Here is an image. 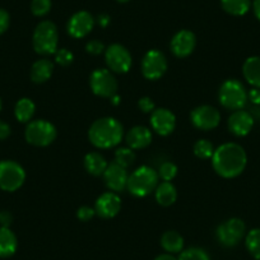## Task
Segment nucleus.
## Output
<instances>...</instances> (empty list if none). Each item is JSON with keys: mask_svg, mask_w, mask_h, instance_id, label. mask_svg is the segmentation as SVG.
Masks as SVG:
<instances>
[{"mask_svg": "<svg viewBox=\"0 0 260 260\" xmlns=\"http://www.w3.org/2000/svg\"><path fill=\"white\" fill-rule=\"evenodd\" d=\"M86 51L91 55H100L105 51V45L99 40H92V41L87 42Z\"/></svg>", "mask_w": 260, "mask_h": 260, "instance_id": "obj_35", "label": "nucleus"}, {"mask_svg": "<svg viewBox=\"0 0 260 260\" xmlns=\"http://www.w3.org/2000/svg\"><path fill=\"white\" fill-rule=\"evenodd\" d=\"M34 49L42 56H49L56 52L59 44V32L51 21H42L36 26L32 37Z\"/></svg>", "mask_w": 260, "mask_h": 260, "instance_id": "obj_4", "label": "nucleus"}, {"mask_svg": "<svg viewBox=\"0 0 260 260\" xmlns=\"http://www.w3.org/2000/svg\"><path fill=\"white\" fill-rule=\"evenodd\" d=\"M116 2H119V3H127L130 0H116Z\"/></svg>", "mask_w": 260, "mask_h": 260, "instance_id": "obj_47", "label": "nucleus"}, {"mask_svg": "<svg viewBox=\"0 0 260 260\" xmlns=\"http://www.w3.org/2000/svg\"><path fill=\"white\" fill-rule=\"evenodd\" d=\"M0 110H2V100H0Z\"/></svg>", "mask_w": 260, "mask_h": 260, "instance_id": "obj_48", "label": "nucleus"}, {"mask_svg": "<svg viewBox=\"0 0 260 260\" xmlns=\"http://www.w3.org/2000/svg\"><path fill=\"white\" fill-rule=\"evenodd\" d=\"M115 162L121 165L122 167L127 169V167L133 166L136 162V153L132 148L129 147H121L115 151Z\"/></svg>", "mask_w": 260, "mask_h": 260, "instance_id": "obj_29", "label": "nucleus"}, {"mask_svg": "<svg viewBox=\"0 0 260 260\" xmlns=\"http://www.w3.org/2000/svg\"><path fill=\"white\" fill-rule=\"evenodd\" d=\"M107 161L99 152H89L84 157V169L93 176H101L107 169Z\"/></svg>", "mask_w": 260, "mask_h": 260, "instance_id": "obj_24", "label": "nucleus"}, {"mask_svg": "<svg viewBox=\"0 0 260 260\" xmlns=\"http://www.w3.org/2000/svg\"><path fill=\"white\" fill-rule=\"evenodd\" d=\"M247 165L245 149L237 143H224L216 148L212 156V166L219 176L234 179L244 172Z\"/></svg>", "mask_w": 260, "mask_h": 260, "instance_id": "obj_1", "label": "nucleus"}, {"mask_svg": "<svg viewBox=\"0 0 260 260\" xmlns=\"http://www.w3.org/2000/svg\"><path fill=\"white\" fill-rule=\"evenodd\" d=\"M9 23H11L9 13L4 9H0V35H3L8 29Z\"/></svg>", "mask_w": 260, "mask_h": 260, "instance_id": "obj_38", "label": "nucleus"}, {"mask_svg": "<svg viewBox=\"0 0 260 260\" xmlns=\"http://www.w3.org/2000/svg\"><path fill=\"white\" fill-rule=\"evenodd\" d=\"M247 100L255 106H260V88H251L247 92Z\"/></svg>", "mask_w": 260, "mask_h": 260, "instance_id": "obj_39", "label": "nucleus"}, {"mask_svg": "<svg viewBox=\"0 0 260 260\" xmlns=\"http://www.w3.org/2000/svg\"><path fill=\"white\" fill-rule=\"evenodd\" d=\"M167 71V59L164 52L149 50L142 60V74L148 81H157Z\"/></svg>", "mask_w": 260, "mask_h": 260, "instance_id": "obj_11", "label": "nucleus"}, {"mask_svg": "<svg viewBox=\"0 0 260 260\" xmlns=\"http://www.w3.org/2000/svg\"><path fill=\"white\" fill-rule=\"evenodd\" d=\"M31 11L36 17L46 16L51 11V0H32Z\"/></svg>", "mask_w": 260, "mask_h": 260, "instance_id": "obj_33", "label": "nucleus"}, {"mask_svg": "<svg viewBox=\"0 0 260 260\" xmlns=\"http://www.w3.org/2000/svg\"><path fill=\"white\" fill-rule=\"evenodd\" d=\"M120 209H121V199L114 191H107L100 195L94 204L96 214L105 219L114 218L115 216H117Z\"/></svg>", "mask_w": 260, "mask_h": 260, "instance_id": "obj_15", "label": "nucleus"}, {"mask_svg": "<svg viewBox=\"0 0 260 260\" xmlns=\"http://www.w3.org/2000/svg\"><path fill=\"white\" fill-rule=\"evenodd\" d=\"M154 260H177V259L175 256H172L171 254H161L158 255Z\"/></svg>", "mask_w": 260, "mask_h": 260, "instance_id": "obj_44", "label": "nucleus"}, {"mask_svg": "<svg viewBox=\"0 0 260 260\" xmlns=\"http://www.w3.org/2000/svg\"><path fill=\"white\" fill-rule=\"evenodd\" d=\"M18 241L9 227H0V257H9L16 252Z\"/></svg>", "mask_w": 260, "mask_h": 260, "instance_id": "obj_23", "label": "nucleus"}, {"mask_svg": "<svg viewBox=\"0 0 260 260\" xmlns=\"http://www.w3.org/2000/svg\"><path fill=\"white\" fill-rule=\"evenodd\" d=\"M36 106L31 99H21L14 107V115L21 122H29L34 117Z\"/></svg>", "mask_w": 260, "mask_h": 260, "instance_id": "obj_27", "label": "nucleus"}, {"mask_svg": "<svg viewBox=\"0 0 260 260\" xmlns=\"http://www.w3.org/2000/svg\"><path fill=\"white\" fill-rule=\"evenodd\" d=\"M57 132L52 122L44 119L31 120L24 132L26 141L36 147H47L56 139Z\"/></svg>", "mask_w": 260, "mask_h": 260, "instance_id": "obj_6", "label": "nucleus"}, {"mask_svg": "<svg viewBox=\"0 0 260 260\" xmlns=\"http://www.w3.org/2000/svg\"><path fill=\"white\" fill-rule=\"evenodd\" d=\"M54 73V62L49 59H40L34 62L31 68V79L37 84L45 83Z\"/></svg>", "mask_w": 260, "mask_h": 260, "instance_id": "obj_20", "label": "nucleus"}, {"mask_svg": "<svg viewBox=\"0 0 260 260\" xmlns=\"http://www.w3.org/2000/svg\"><path fill=\"white\" fill-rule=\"evenodd\" d=\"M171 51L176 57L184 59L192 54L197 46V37L191 31L181 29L171 40Z\"/></svg>", "mask_w": 260, "mask_h": 260, "instance_id": "obj_17", "label": "nucleus"}, {"mask_svg": "<svg viewBox=\"0 0 260 260\" xmlns=\"http://www.w3.org/2000/svg\"><path fill=\"white\" fill-rule=\"evenodd\" d=\"M246 226L240 218H230L217 227V240L226 247H234L244 239Z\"/></svg>", "mask_w": 260, "mask_h": 260, "instance_id": "obj_10", "label": "nucleus"}, {"mask_svg": "<svg viewBox=\"0 0 260 260\" xmlns=\"http://www.w3.org/2000/svg\"><path fill=\"white\" fill-rule=\"evenodd\" d=\"M250 114L252 115V117H254V120H255V119L260 120V106H256V107H255V109L252 110V111L250 112Z\"/></svg>", "mask_w": 260, "mask_h": 260, "instance_id": "obj_45", "label": "nucleus"}, {"mask_svg": "<svg viewBox=\"0 0 260 260\" xmlns=\"http://www.w3.org/2000/svg\"><path fill=\"white\" fill-rule=\"evenodd\" d=\"M110 101H111L112 105H115V106H116V105H119L120 102H121V99H120V97L117 96V93H116L115 96H112L111 99H110Z\"/></svg>", "mask_w": 260, "mask_h": 260, "instance_id": "obj_46", "label": "nucleus"}, {"mask_svg": "<svg viewBox=\"0 0 260 260\" xmlns=\"http://www.w3.org/2000/svg\"><path fill=\"white\" fill-rule=\"evenodd\" d=\"M219 104L227 110H242L247 102V91L237 79H227L218 91Z\"/></svg>", "mask_w": 260, "mask_h": 260, "instance_id": "obj_5", "label": "nucleus"}, {"mask_svg": "<svg viewBox=\"0 0 260 260\" xmlns=\"http://www.w3.org/2000/svg\"><path fill=\"white\" fill-rule=\"evenodd\" d=\"M214 151H216V148H214L213 143L208 139H199L194 144V154L201 159L212 158Z\"/></svg>", "mask_w": 260, "mask_h": 260, "instance_id": "obj_30", "label": "nucleus"}, {"mask_svg": "<svg viewBox=\"0 0 260 260\" xmlns=\"http://www.w3.org/2000/svg\"><path fill=\"white\" fill-rule=\"evenodd\" d=\"M26 172L17 162L6 159L0 162V189L6 191H16L23 185Z\"/></svg>", "mask_w": 260, "mask_h": 260, "instance_id": "obj_9", "label": "nucleus"}, {"mask_svg": "<svg viewBox=\"0 0 260 260\" xmlns=\"http://www.w3.org/2000/svg\"><path fill=\"white\" fill-rule=\"evenodd\" d=\"M124 127L115 117H101L92 122L88 130L89 142L99 149H110L120 144Z\"/></svg>", "mask_w": 260, "mask_h": 260, "instance_id": "obj_2", "label": "nucleus"}, {"mask_svg": "<svg viewBox=\"0 0 260 260\" xmlns=\"http://www.w3.org/2000/svg\"><path fill=\"white\" fill-rule=\"evenodd\" d=\"M138 106L146 114H152L156 110V105H154V101L151 97H142L138 101Z\"/></svg>", "mask_w": 260, "mask_h": 260, "instance_id": "obj_37", "label": "nucleus"}, {"mask_svg": "<svg viewBox=\"0 0 260 260\" xmlns=\"http://www.w3.org/2000/svg\"><path fill=\"white\" fill-rule=\"evenodd\" d=\"M254 117L249 111L245 110H236L232 112L227 121L229 130L234 136L236 137H245L251 132L254 126Z\"/></svg>", "mask_w": 260, "mask_h": 260, "instance_id": "obj_18", "label": "nucleus"}, {"mask_svg": "<svg viewBox=\"0 0 260 260\" xmlns=\"http://www.w3.org/2000/svg\"><path fill=\"white\" fill-rule=\"evenodd\" d=\"M94 27V18L89 12L81 11L74 13L68 22V34L73 39H83Z\"/></svg>", "mask_w": 260, "mask_h": 260, "instance_id": "obj_14", "label": "nucleus"}, {"mask_svg": "<svg viewBox=\"0 0 260 260\" xmlns=\"http://www.w3.org/2000/svg\"><path fill=\"white\" fill-rule=\"evenodd\" d=\"M104 180L106 186L109 187L111 191L117 192L122 191L126 189L127 180H129V174H127V169L122 167L121 165L116 164L115 161L110 162L107 165V169L104 172Z\"/></svg>", "mask_w": 260, "mask_h": 260, "instance_id": "obj_13", "label": "nucleus"}, {"mask_svg": "<svg viewBox=\"0 0 260 260\" xmlns=\"http://www.w3.org/2000/svg\"><path fill=\"white\" fill-rule=\"evenodd\" d=\"M151 126L158 136L167 137L176 127V116L169 109H156L151 114Z\"/></svg>", "mask_w": 260, "mask_h": 260, "instance_id": "obj_16", "label": "nucleus"}, {"mask_svg": "<svg viewBox=\"0 0 260 260\" xmlns=\"http://www.w3.org/2000/svg\"><path fill=\"white\" fill-rule=\"evenodd\" d=\"M190 120L197 129L208 132V130H213L218 126L221 122V114L216 107L209 106V105H202L192 110L190 114Z\"/></svg>", "mask_w": 260, "mask_h": 260, "instance_id": "obj_12", "label": "nucleus"}, {"mask_svg": "<svg viewBox=\"0 0 260 260\" xmlns=\"http://www.w3.org/2000/svg\"><path fill=\"white\" fill-rule=\"evenodd\" d=\"M252 9H254L255 17L260 21V0H254V3H252Z\"/></svg>", "mask_w": 260, "mask_h": 260, "instance_id": "obj_43", "label": "nucleus"}, {"mask_svg": "<svg viewBox=\"0 0 260 260\" xmlns=\"http://www.w3.org/2000/svg\"><path fill=\"white\" fill-rule=\"evenodd\" d=\"M221 6L226 13L235 17H241L250 11L251 0H221Z\"/></svg>", "mask_w": 260, "mask_h": 260, "instance_id": "obj_26", "label": "nucleus"}, {"mask_svg": "<svg viewBox=\"0 0 260 260\" xmlns=\"http://www.w3.org/2000/svg\"><path fill=\"white\" fill-rule=\"evenodd\" d=\"M177 175V166L174 162H165L159 166L158 176L164 181H172Z\"/></svg>", "mask_w": 260, "mask_h": 260, "instance_id": "obj_32", "label": "nucleus"}, {"mask_svg": "<svg viewBox=\"0 0 260 260\" xmlns=\"http://www.w3.org/2000/svg\"><path fill=\"white\" fill-rule=\"evenodd\" d=\"M161 245L169 254H176L184 249V239L176 231H166L161 237Z\"/></svg>", "mask_w": 260, "mask_h": 260, "instance_id": "obj_25", "label": "nucleus"}, {"mask_svg": "<svg viewBox=\"0 0 260 260\" xmlns=\"http://www.w3.org/2000/svg\"><path fill=\"white\" fill-rule=\"evenodd\" d=\"M105 61L109 71L117 74L127 73L133 64L129 50L120 44H112L105 50Z\"/></svg>", "mask_w": 260, "mask_h": 260, "instance_id": "obj_8", "label": "nucleus"}, {"mask_svg": "<svg viewBox=\"0 0 260 260\" xmlns=\"http://www.w3.org/2000/svg\"><path fill=\"white\" fill-rule=\"evenodd\" d=\"M125 141L129 148L144 149L152 143V132L147 126L137 125L127 132Z\"/></svg>", "mask_w": 260, "mask_h": 260, "instance_id": "obj_19", "label": "nucleus"}, {"mask_svg": "<svg viewBox=\"0 0 260 260\" xmlns=\"http://www.w3.org/2000/svg\"><path fill=\"white\" fill-rule=\"evenodd\" d=\"M89 87L96 96L102 99H111L117 93L119 84L111 71L99 68L94 69L89 76Z\"/></svg>", "mask_w": 260, "mask_h": 260, "instance_id": "obj_7", "label": "nucleus"}, {"mask_svg": "<svg viewBox=\"0 0 260 260\" xmlns=\"http://www.w3.org/2000/svg\"><path fill=\"white\" fill-rule=\"evenodd\" d=\"M158 172L149 166H141L129 175L126 189L130 194L138 198H144L154 191L158 185Z\"/></svg>", "mask_w": 260, "mask_h": 260, "instance_id": "obj_3", "label": "nucleus"}, {"mask_svg": "<svg viewBox=\"0 0 260 260\" xmlns=\"http://www.w3.org/2000/svg\"><path fill=\"white\" fill-rule=\"evenodd\" d=\"M55 62L59 64L60 67H69L73 62L74 55L73 52L69 51L68 49H57L55 52Z\"/></svg>", "mask_w": 260, "mask_h": 260, "instance_id": "obj_34", "label": "nucleus"}, {"mask_svg": "<svg viewBox=\"0 0 260 260\" xmlns=\"http://www.w3.org/2000/svg\"><path fill=\"white\" fill-rule=\"evenodd\" d=\"M97 21H99V24L101 27H107L110 24V21H111V19H110V17L107 16V14H101V16H99V19H97Z\"/></svg>", "mask_w": 260, "mask_h": 260, "instance_id": "obj_42", "label": "nucleus"}, {"mask_svg": "<svg viewBox=\"0 0 260 260\" xmlns=\"http://www.w3.org/2000/svg\"><path fill=\"white\" fill-rule=\"evenodd\" d=\"M12 222H13V217H12V214L9 212H0V224H2V227H9L12 224Z\"/></svg>", "mask_w": 260, "mask_h": 260, "instance_id": "obj_40", "label": "nucleus"}, {"mask_svg": "<svg viewBox=\"0 0 260 260\" xmlns=\"http://www.w3.org/2000/svg\"><path fill=\"white\" fill-rule=\"evenodd\" d=\"M11 136V126L7 122L0 121V141H4Z\"/></svg>", "mask_w": 260, "mask_h": 260, "instance_id": "obj_41", "label": "nucleus"}, {"mask_svg": "<svg viewBox=\"0 0 260 260\" xmlns=\"http://www.w3.org/2000/svg\"><path fill=\"white\" fill-rule=\"evenodd\" d=\"M242 74L247 83L260 88V56L247 57L242 65Z\"/></svg>", "mask_w": 260, "mask_h": 260, "instance_id": "obj_21", "label": "nucleus"}, {"mask_svg": "<svg viewBox=\"0 0 260 260\" xmlns=\"http://www.w3.org/2000/svg\"><path fill=\"white\" fill-rule=\"evenodd\" d=\"M94 214H96L94 208L83 206V207H81V208H78V211H77V218L81 219L82 222H87V221H89V219L93 218Z\"/></svg>", "mask_w": 260, "mask_h": 260, "instance_id": "obj_36", "label": "nucleus"}, {"mask_svg": "<svg viewBox=\"0 0 260 260\" xmlns=\"http://www.w3.org/2000/svg\"><path fill=\"white\" fill-rule=\"evenodd\" d=\"M156 201L159 206L170 207L176 202L177 190L171 181H162L156 187Z\"/></svg>", "mask_w": 260, "mask_h": 260, "instance_id": "obj_22", "label": "nucleus"}, {"mask_svg": "<svg viewBox=\"0 0 260 260\" xmlns=\"http://www.w3.org/2000/svg\"><path fill=\"white\" fill-rule=\"evenodd\" d=\"M177 260H211L209 255L206 250L201 247H189L186 250H182Z\"/></svg>", "mask_w": 260, "mask_h": 260, "instance_id": "obj_31", "label": "nucleus"}, {"mask_svg": "<svg viewBox=\"0 0 260 260\" xmlns=\"http://www.w3.org/2000/svg\"><path fill=\"white\" fill-rule=\"evenodd\" d=\"M245 245L250 255L254 259L260 260V229H254L247 232L245 237Z\"/></svg>", "mask_w": 260, "mask_h": 260, "instance_id": "obj_28", "label": "nucleus"}]
</instances>
